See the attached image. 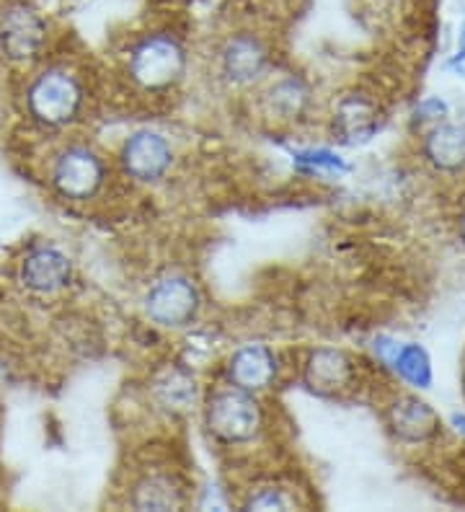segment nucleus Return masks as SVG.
<instances>
[{
  "label": "nucleus",
  "instance_id": "nucleus-21",
  "mask_svg": "<svg viewBox=\"0 0 465 512\" xmlns=\"http://www.w3.org/2000/svg\"><path fill=\"white\" fill-rule=\"evenodd\" d=\"M447 117H450V104H447L445 99H440V96H427V99L419 101L414 109V122L419 127H424V130L437 125V122H442V119Z\"/></svg>",
  "mask_w": 465,
  "mask_h": 512
},
{
  "label": "nucleus",
  "instance_id": "nucleus-23",
  "mask_svg": "<svg viewBox=\"0 0 465 512\" xmlns=\"http://www.w3.org/2000/svg\"><path fill=\"white\" fill-rule=\"evenodd\" d=\"M99 0H57V11L62 16H83V13L91 11Z\"/></svg>",
  "mask_w": 465,
  "mask_h": 512
},
{
  "label": "nucleus",
  "instance_id": "nucleus-18",
  "mask_svg": "<svg viewBox=\"0 0 465 512\" xmlns=\"http://www.w3.org/2000/svg\"><path fill=\"white\" fill-rule=\"evenodd\" d=\"M264 107L277 119H298L310 107V88L303 78L287 75L269 86L264 96Z\"/></svg>",
  "mask_w": 465,
  "mask_h": 512
},
{
  "label": "nucleus",
  "instance_id": "nucleus-26",
  "mask_svg": "<svg viewBox=\"0 0 465 512\" xmlns=\"http://www.w3.org/2000/svg\"><path fill=\"white\" fill-rule=\"evenodd\" d=\"M463 391H465V365H463Z\"/></svg>",
  "mask_w": 465,
  "mask_h": 512
},
{
  "label": "nucleus",
  "instance_id": "nucleus-17",
  "mask_svg": "<svg viewBox=\"0 0 465 512\" xmlns=\"http://www.w3.org/2000/svg\"><path fill=\"white\" fill-rule=\"evenodd\" d=\"M385 368L414 391H429L434 383L432 357L419 342H398Z\"/></svg>",
  "mask_w": 465,
  "mask_h": 512
},
{
  "label": "nucleus",
  "instance_id": "nucleus-9",
  "mask_svg": "<svg viewBox=\"0 0 465 512\" xmlns=\"http://www.w3.org/2000/svg\"><path fill=\"white\" fill-rule=\"evenodd\" d=\"M385 427L401 445H429L445 430L440 412L419 394H401L385 406Z\"/></svg>",
  "mask_w": 465,
  "mask_h": 512
},
{
  "label": "nucleus",
  "instance_id": "nucleus-16",
  "mask_svg": "<svg viewBox=\"0 0 465 512\" xmlns=\"http://www.w3.org/2000/svg\"><path fill=\"white\" fill-rule=\"evenodd\" d=\"M130 505L135 510H179L184 505V489L179 479L171 474H145L143 479L135 481L130 492Z\"/></svg>",
  "mask_w": 465,
  "mask_h": 512
},
{
  "label": "nucleus",
  "instance_id": "nucleus-3",
  "mask_svg": "<svg viewBox=\"0 0 465 512\" xmlns=\"http://www.w3.org/2000/svg\"><path fill=\"white\" fill-rule=\"evenodd\" d=\"M52 21L34 0L0 3V60L16 70L39 65L50 50Z\"/></svg>",
  "mask_w": 465,
  "mask_h": 512
},
{
  "label": "nucleus",
  "instance_id": "nucleus-24",
  "mask_svg": "<svg viewBox=\"0 0 465 512\" xmlns=\"http://www.w3.org/2000/svg\"><path fill=\"white\" fill-rule=\"evenodd\" d=\"M447 427H453L455 435L465 438V412H455L453 417H450V425Z\"/></svg>",
  "mask_w": 465,
  "mask_h": 512
},
{
  "label": "nucleus",
  "instance_id": "nucleus-4",
  "mask_svg": "<svg viewBox=\"0 0 465 512\" xmlns=\"http://www.w3.org/2000/svg\"><path fill=\"white\" fill-rule=\"evenodd\" d=\"M186 65H189L186 47L171 32L143 34L127 55L130 81L148 94H163L179 86L184 81Z\"/></svg>",
  "mask_w": 465,
  "mask_h": 512
},
{
  "label": "nucleus",
  "instance_id": "nucleus-12",
  "mask_svg": "<svg viewBox=\"0 0 465 512\" xmlns=\"http://www.w3.org/2000/svg\"><path fill=\"white\" fill-rule=\"evenodd\" d=\"M419 150L434 174H465V122L442 119L437 125L427 127L419 140Z\"/></svg>",
  "mask_w": 465,
  "mask_h": 512
},
{
  "label": "nucleus",
  "instance_id": "nucleus-27",
  "mask_svg": "<svg viewBox=\"0 0 465 512\" xmlns=\"http://www.w3.org/2000/svg\"><path fill=\"white\" fill-rule=\"evenodd\" d=\"M0 3H6V0H0Z\"/></svg>",
  "mask_w": 465,
  "mask_h": 512
},
{
  "label": "nucleus",
  "instance_id": "nucleus-1",
  "mask_svg": "<svg viewBox=\"0 0 465 512\" xmlns=\"http://www.w3.org/2000/svg\"><path fill=\"white\" fill-rule=\"evenodd\" d=\"M88 88L78 70L65 63H39L21 91V112L42 132H65L86 114Z\"/></svg>",
  "mask_w": 465,
  "mask_h": 512
},
{
  "label": "nucleus",
  "instance_id": "nucleus-2",
  "mask_svg": "<svg viewBox=\"0 0 465 512\" xmlns=\"http://www.w3.org/2000/svg\"><path fill=\"white\" fill-rule=\"evenodd\" d=\"M47 187L55 197L70 205H86L104 192L109 166L99 150L88 143H62L52 150L44 171Z\"/></svg>",
  "mask_w": 465,
  "mask_h": 512
},
{
  "label": "nucleus",
  "instance_id": "nucleus-14",
  "mask_svg": "<svg viewBox=\"0 0 465 512\" xmlns=\"http://www.w3.org/2000/svg\"><path fill=\"white\" fill-rule=\"evenodd\" d=\"M383 127V112L378 101H372L365 94L341 96L334 109V135L339 143L357 148L370 143Z\"/></svg>",
  "mask_w": 465,
  "mask_h": 512
},
{
  "label": "nucleus",
  "instance_id": "nucleus-20",
  "mask_svg": "<svg viewBox=\"0 0 465 512\" xmlns=\"http://www.w3.org/2000/svg\"><path fill=\"white\" fill-rule=\"evenodd\" d=\"M243 507L246 510H290L292 500L285 494V489L261 487L243 502Z\"/></svg>",
  "mask_w": 465,
  "mask_h": 512
},
{
  "label": "nucleus",
  "instance_id": "nucleus-10",
  "mask_svg": "<svg viewBox=\"0 0 465 512\" xmlns=\"http://www.w3.org/2000/svg\"><path fill=\"white\" fill-rule=\"evenodd\" d=\"M354 378H357L354 360L336 347L310 350L300 368V381H303L305 391L318 399H334V396L347 394L354 386Z\"/></svg>",
  "mask_w": 465,
  "mask_h": 512
},
{
  "label": "nucleus",
  "instance_id": "nucleus-13",
  "mask_svg": "<svg viewBox=\"0 0 465 512\" xmlns=\"http://www.w3.org/2000/svg\"><path fill=\"white\" fill-rule=\"evenodd\" d=\"M277 355L267 344L251 342L238 347L225 363V381L228 386H236L248 394H261L277 381Z\"/></svg>",
  "mask_w": 465,
  "mask_h": 512
},
{
  "label": "nucleus",
  "instance_id": "nucleus-25",
  "mask_svg": "<svg viewBox=\"0 0 465 512\" xmlns=\"http://www.w3.org/2000/svg\"><path fill=\"white\" fill-rule=\"evenodd\" d=\"M458 241H460V246L465 249V210L460 213V218H458Z\"/></svg>",
  "mask_w": 465,
  "mask_h": 512
},
{
  "label": "nucleus",
  "instance_id": "nucleus-19",
  "mask_svg": "<svg viewBox=\"0 0 465 512\" xmlns=\"http://www.w3.org/2000/svg\"><path fill=\"white\" fill-rule=\"evenodd\" d=\"M295 163L305 171H329V174H344V171H347L344 158L336 156L334 150L326 148L300 150V153H295Z\"/></svg>",
  "mask_w": 465,
  "mask_h": 512
},
{
  "label": "nucleus",
  "instance_id": "nucleus-6",
  "mask_svg": "<svg viewBox=\"0 0 465 512\" xmlns=\"http://www.w3.org/2000/svg\"><path fill=\"white\" fill-rule=\"evenodd\" d=\"M75 280V264L65 249L52 241L34 244L16 262V282L34 298H55Z\"/></svg>",
  "mask_w": 465,
  "mask_h": 512
},
{
  "label": "nucleus",
  "instance_id": "nucleus-8",
  "mask_svg": "<svg viewBox=\"0 0 465 512\" xmlns=\"http://www.w3.org/2000/svg\"><path fill=\"white\" fill-rule=\"evenodd\" d=\"M117 161L127 179L137 184H155L174 166V148L166 135L143 127L124 138Z\"/></svg>",
  "mask_w": 465,
  "mask_h": 512
},
{
  "label": "nucleus",
  "instance_id": "nucleus-22",
  "mask_svg": "<svg viewBox=\"0 0 465 512\" xmlns=\"http://www.w3.org/2000/svg\"><path fill=\"white\" fill-rule=\"evenodd\" d=\"M447 70H450L455 78H463L465 81V13H463V21H460L458 50H455V55L447 60Z\"/></svg>",
  "mask_w": 465,
  "mask_h": 512
},
{
  "label": "nucleus",
  "instance_id": "nucleus-11",
  "mask_svg": "<svg viewBox=\"0 0 465 512\" xmlns=\"http://www.w3.org/2000/svg\"><path fill=\"white\" fill-rule=\"evenodd\" d=\"M269 70V47L254 32L230 34L220 47V73L233 86H251Z\"/></svg>",
  "mask_w": 465,
  "mask_h": 512
},
{
  "label": "nucleus",
  "instance_id": "nucleus-15",
  "mask_svg": "<svg viewBox=\"0 0 465 512\" xmlns=\"http://www.w3.org/2000/svg\"><path fill=\"white\" fill-rule=\"evenodd\" d=\"M150 394H153L155 404L166 412L184 414L197 404L199 388L189 370L181 368V365H168L161 373H155L153 383H150Z\"/></svg>",
  "mask_w": 465,
  "mask_h": 512
},
{
  "label": "nucleus",
  "instance_id": "nucleus-5",
  "mask_svg": "<svg viewBox=\"0 0 465 512\" xmlns=\"http://www.w3.org/2000/svg\"><path fill=\"white\" fill-rule=\"evenodd\" d=\"M202 422L217 443L243 445L259 435L264 414H261L256 394L228 386L207 396L202 406Z\"/></svg>",
  "mask_w": 465,
  "mask_h": 512
},
{
  "label": "nucleus",
  "instance_id": "nucleus-7",
  "mask_svg": "<svg viewBox=\"0 0 465 512\" xmlns=\"http://www.w3.org/2000/svg\"><path fill=\"white\" fill-rule=\"evenodd\" d=\"M145 316L161 329H186L202 311L199 288L186 275H166L145 293Z\"/></svg>",
  "mask_w": 465,
  "mask_h": 512
}]
</instances>
